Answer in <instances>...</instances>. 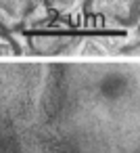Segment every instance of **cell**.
Returning <instances> with one entry per match:
<instances>
[{
  "label": "cell",
  "instance_id": "obj_5",
  "mask_svg": "<svg viewBox=\"0 0 140 153\" xmlns=\"http://www.w3.org/2000/svg\"><path fill=\"white\" fill-rule=\"evenodd\" d=\"M19 53H21V48L15 42V38L11 34H7V32L0 30V57H15Z\"/></svg>",
  "mask_w": 140,
  "mask_h": 153
},
{
  "label": "cell",
  "instance_id": "obj_4",
  "mask_svg": "<svg viewBox=\"0 0 140 153\" xmlns=\"http://www.w3.org/2000/svg\"><path fill=\"white\" fill-rule=\"evenodd\" d=\"M44 2V7L52 13V15H57V17H67V15H71L80 4H86V0H42Z\"/></svg>",
  "mask_w": 140,
  "mask_h": 153
},
{
  "label": "cell",
  "instance_id": "obj_1",
  "mask_svg": "<svg viewBox=\"0 0 140 153\" xmlns=\"http://www.w3.org/2000/svg\"><path fill=\"white\" fill-rule=\"evenodd\" d=\"M88 15L115 23H134L138 15V0H86Z\"/></svg>",
  "mask_w": 140,
  "mask_h": 153
},
{
  "label": "cell",
  "instance_id": "obj_2",
  "mask_svg": "<svg viewBox=\"0 0 140 153\" xmlns=\"http://www.w3.org/2000/svg\"><path fill=\"white\" fill-rule=\"evenodd\" d=\"M77 38L71 34H29L27 44L38 55H59L71 44H75Z\"/></svg>",
  "mask_w": 140,
  "mask_h": 153
},
{
  "label": "cell",
  "instance_id": "obj_3",
  "mask_svg": "<svg viewBox=\"0 0 140 153\" xmlns=\"http://www.w3.org/2000/svg\"><path fill=\"white\" fill-rule=\"evenodd\" d=\"M32 11V0H0V13L13 17V19H21Z\"/></svg>",
  "mask_w": 140,
  "mask_h": 153
}]
</instances>
